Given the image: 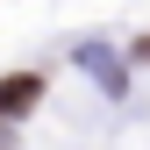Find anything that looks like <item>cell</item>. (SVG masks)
Returning a JSON list of instances; mask_svg holds the SVG:
<instances>
[{"instance_id": "6da1fadb", "label": "cell", "mask_w": 150, "mask_h": 150, "mask_svg": "<svg viewBox=\"0 0 150 150\" xmlns=\"http://www.w3.org/2000/svg\"><path fill=\"white\" fill-rule=\"evenodd\" d=\"M36 100H43V79H36V71H14V79H0V122L29 115Z\"/></svg>"}]
</instances>
